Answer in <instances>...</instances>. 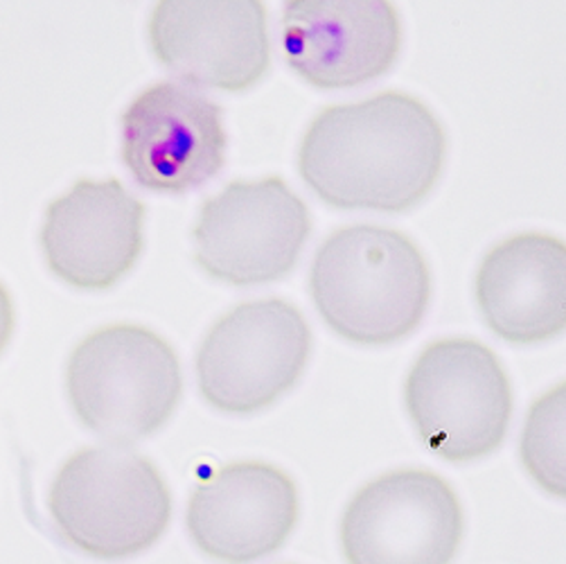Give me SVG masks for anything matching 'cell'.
I'll list each match as a JSON object with an SVG mask.
<instances>
[{"instance_id": "1", "label": "cell", "mask_w": 566, "mask_h": 564, "mask_svg": "<svg viewBox=\"0 0 566 564\" xmlns=\"http://www.w3.org/2000/svg\"><path fill=\"white\" fill-rule=\"evenodd\" d=\"M447 136L407 93H379L323 108L303 136V181L332 208L405 212L440 179Z\"/></svg>"}, {"instance_id": "2", "label": "cell", "mask_w": 566, "mask_h": 564, "mask_svg": "<svg viewBox=\"0 0 566 564\" xmlns=\"http://www.w3.org/2000/svg\"><path fill=\"white\" fill-rule=\"evenodd\" d=\"M310 294L338 336L359 346H390L424 318L431 273L405 233L357 223L321 244L310 271Z\"/></svg>"}, {"instance_id": "3", "label": "cell", "mask_w": 566, "mask_h": 564, "mask_svg": "<svg viewBox=\"0 0 566 564\" xmlns=\"http://www.w3.org/2000/svg\"><path fill=\"white\" fill-rule=\"evenodd\" d=\"M50 518L62 537L97 560L151 549L172 520V497L151 461L123 447H86L56 472Z\"/></svg>"}, {"instance_id": "4", "label": "cell", "mask_w": 566, "mask_h": 564, "mask_svg": "<svg viewBox=\"0 0 566 564\" xmlns=\"http://www.w3.org/2000/svg\"><path fill=\"white\" fill-rule=\"evenodd\" d=\"M66 388L91 431L129 445L154 436L172 418L184 377L165 338L140 325L116 323L91 332L73 351Z\"/></svg>"}, {"instance_id": "5", "label": "cell", "mask_w": 566, "mask_h": 564, "mask_svg": "<svg viewBox=\"0 0 566 564\" xmlns=\"http://www.w3.org/2000/svg\"><path fill=\"white\" fill-rule=\"evenodd\" d=\"M405 400L422 442L451 463L492 455L513 416V388L501 362L463 336L440 338L420 353Z\"/></svg>"}, {"instance_id": "6", "label": "cell", "mask_w": 566, "mask_h": 564, "mask_svg": "<svg viewBox=\"0 0 566 564\" xmlns=\"http://www.w3.org/2000/svg\"><path fill=\"white\" fill-rule=\"evenodd\" d=\"M310 351L312 332L298 307L280 299L242 303L201 342L199 390L223 414L262 411L301 379Z\"/></svg>"}, {"instance_id": "7", "label": "cell", "mask_w": 566, "mask_h": 564, "mask_svg": "<svg viewBox=\"0 0 566 564\" xmlns=\"http://www.w3.org/2000/svg\"><path fill=\"white\" fill-rule=\"evenodd\" d=\"M310 231V210L285 181H235L201 206L197 264L229 285H264L294 269Z\"/></svg>"}, {"instance_id": "8", "label": "cell", "mask_w": 566, "mask_h": 564, "mask_svg": "<svg viewBox=\"0 0 566 564\" xmlns=\"http://www.w3.org/2000/svg\"><path fill=\"white\" fill-rule=\"evenodd\" d=\"M463 508L429 470H392L366 483L342 520L348 564H451L463 542Z\"/></svg>"}, {"instance_id": "9", "label": "cell", "mask_w": 566, "mask_h": 564, "mask_svg": "<svg viewBox=\"0 0 566 564\" xmlns=\"http://www.w3.org/2000/svg\"><path fill=\"white\" fill-rule=\"evenodd\" d=\"M226 145L221 108L186 84L149 86L123 116V160L154 192L201 188L223 167Z\"/></svg>"}, {"instance_id": "10", "label": "cell", "mask_w": 566, "mask_h": 564, "mask_svg": "<svg viewBox=\"0 0 566 564\" xmlns=\"http://www.w3.org/2000/svg\"><path fill=\"white\" fill-rule=\"evenodd\" d=\"M149 41L156 60L195 86L240 93L269 69L266 10L258 0H163Z\"/></svg>"}, {"instance_id": "11", "label": "cell", "mask_w": 566, "mask_h": 564, "mask_svg": "<svg viewBox=\"0 0 566 564\" xmlns=\"http://www.w3.org/2000/svg\"><path fill=\"white\" fill-rule=\"evenodd\" d=\"M402 28L386 0H294L282 12V50L312 86L353 88L386 75Z\"/></svg>"}, {"instance_id": "12", "label": "cell", "mask_w": 566, "mask_h": 564, "mask_svg": "<svg viewBox=\"0 0 566 564\" xmlns=\"http://www.w3.org/2000/svg\"><path fill=\"white\" fill-rule=\"evenodd\" d=\"M143 223L145 206L118 179H82L45 210V264L75 290H108L138 262Z\"/></svg>"}, {"instance_id": "13", "label": "cell", "mask_w": 566, "mask_h": 564, "mask_svg": "<svg viewBox=\"0 0 566 564\" xmlns=\"http://www.w3.org/2000/svg\"><path fill=\"white\" fill-rule=\"evenodd\" d=\"M298 508V490L287 472L258 461L233 463L195 488L188 531L208 557L249 564L287 542Z\"/></svg>"}, {"instance_id": "14", "label": "cell", "mask_w": 566, "mask_h": 564, "mask_svg": "<svg viewBox=\"0 0 566 564\" xmlns=\"http://www.w3.org/2000/svg\"><path fill=\"white\" fill-rule=\"evenodd\" d=\"M474 294L488 327L507 344L533 346L566 332V242L520 233L483 258Z\"/></svg>"}, {"instance_id": "15", "label": "cell", "mask_w": 566, "mask_h": 564, "mask_svg": "<svg viewBox=\"0 0 566 564\" xmlns=\"http://www.w3.org/2000/svg\"><path fill=\"white\" fill-rule=\"evenodd\" d=\"M520 457L546 494L566 499V382L546 390L528 409Z\"/></svg>"}, {"instance_id": "16", "label": "cell", "mask_w": 566, "mask_h": 564, "mask_svg": "<svg viewBox=\"0 0 566 564\" xmlns=\"http://www.w3.org/2000/svg\"><path fill=\"white\" fill-rule=\"evenodd\" d=\"M14 305L12 299L8 294V290L3 288V282H0V355L10 346L12 342V334H14Z\"/></svg>"}]
</instances>
